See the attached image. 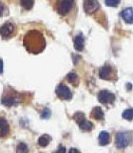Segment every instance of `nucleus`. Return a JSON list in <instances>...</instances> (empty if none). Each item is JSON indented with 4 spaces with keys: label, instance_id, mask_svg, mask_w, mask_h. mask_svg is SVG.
Listing matches in <instances>:
<instances>
[{
    "label": "nucleus",
    "instance_id": "nucleus-7",
    "mask_svg": "<svg viewBox=\"0 0 133 153\" xmlns=\"http://www.w3.org/2000/svg\"><path fill=\"white\" fill-rule=\"evenodd\" d=\"M13 32H14V27L12 25V23L11 22H6L0 27V35H1L3 38H8L10 36H12Z\"/></svg>",
    "mask_w": 133,
    "mask_h": 153
},
{
    "label": "nucleus",
    "instance_id": "nucleus-27",
    "mask_svg": "<svg viewBox=\"0 0 133 153\" xmlns=\"http://www.w3.org/2000/svg\"><path fill=\"white\" fill-rule=\"evenodd\" d=\"M2 13H3V5L0 3V16H2Z\"/></svg>",
    "mask_w": 133,
    "mask_h": 153
},
{
    "label": "nucleus",
    "instance_id": "nucleus-22",
    "mask_svg": "<svg viewBox=\"0 0 133 153\" xmlns=\"http://www.w3.org/2000/svg\"><path fill=\"white\" fill-rule=\"evenodd\" d=\"M107 7H117L120 4L121 0H104Z\"/></svg>",
    "mask_w": 133,
    "mask_h": 153
},
{
    "label": "nucleus",
    "instance_id": "nucleus-19",
    "mask_svg": "<svg viewBox=\"0 0 133 153\" xmlns=\"http://www.w3.org/2000/svg\"><path fill=\"white\" fill-rule=\"evenodd\" d=\"M16 153H28V146L24 143H20L17 146L16 148Z\"/></svg>",
    "mask_w": 133,
    "mask_h": 153
},
{
    "label": "nucleus",
    "instance_id": "nucleus-15",
    "mask_svg": "<svg viewBox=\"0 0 133 153\" xmlns=\"http://www.w3.org/2000/svg\"><path fill=\"white\" fill-rule=\"evenodd\" d=\"M66 80L72 85L77 86L79 83V76H77V74H75L74 72H70V73L66 75Z\"/></svg>",
    "mask_w": 133,
    "mask_h": 153
},
{
    "label": "nucleus",
    "instance_id": "nucleus-10",
    "mask_svg": "<svg viewBox=\"0 0 133 153\" xmlns=\"http://www.w3.org/2000/svg\"><path fill=\"white\" fill-rule=\"evenodd\" d=\"M73 43H74V48L77 51H82L84 49L85 38H84V36L82 35V33H79V35H77L74 37Z\"/></svg>",
    "mask_w": 133,
    "mask_h": 153
},
{
    "label": "nucleus",
    "instance_id": "nucleus-24",
    "mask_svg": "<svg viewBox=\"0 0 133 153\" xmlns=\"http://www.w3.org/2000/svg\"><path fill=\"white\" fill-rule=\"evenodd\" d=\"M54 153H66V148L63 146L60 145L59 147H58V149H57V151L54 152Z\"/></svg>",
    "mask_w": 133,
    "mask_h": 153
},
{
    "label": "nucleus",
    "instance_id": "nucleus-6",
    "mask_svg": "<svg viewBox=\"0 0 133 153\" xmlns=\"http://www.w3.org/2000/svg\"><path fill=\"white\" fill-rule=\"evenodd\" d=\"M99 7L100 5L97 0H85L84 1V10L88 14L94 13L99 9Z\"/></svg>",
    "mask_w": 133,
    "mask_h": 153
},
{
    "label": "nucleus",
    "instance_id": "nucleus-23",
    "mask_svg": "<svg viewBox=\"0 0 133 153\" xmlns=\"http://www.w3.org/2000/svg\"><path fill=\"white\" fill-rule=\"evenodd\" d=\"M50 116V110L49 108H45L44 109V111H43L42 115H41V117L43 119H49Z\"/></svg>",
    "mask_w": 133,
    "mask_h": 153
},
{
    "label": "nucleus",
    "instance_id": "nucleus-21",
    "mask_svg": "<svg viewBox=\"0 0 133 153\" xmlns=\"http://www.w3.org/2000/svg\"><path fill=\"white\" fill-rule=\"evenodd\" d=\"M20 4L26 10H31L33 6V0H20Z\"/></svg>",
    "mask_w": 133,
    "mask_h": 153
},
{
    "label": "nucleus",
    "instance_id": "nucleus-9",
    "mask_svg": "<svg viewBox=\"0 0 133 153\" xmlns=\"http://www.w3.org/2000/svg\"><path fill=\"white\" fill-rule=\"evenodd\" d=\"M123 20L127 24H133V8H126L121 13Z\"/></svg>",
    "mask_w": 133,
    "mask_h": 153
},
{
    "label": "nucleus",
    "instance_id": "nucleus-26",
    "mask_svg": "<svg viewBox=\"0 0 133 153\" xmlns=\"http://www.w3.org/2000/svg\"><path fill=\"white\" fill-rule=\"evenodd\" d=\"M3 72V61L2 59H0V73Z\"/></svg>",
    "mask_w": 133,
    "mask_h": 153
},
{
    "label": "nucleus",
    "instance_id": "nucleus-3",
    "mask_svg": "<svg viewBox=\"0 0 133 153\" xmlns=\"http://www.w3.org/2000/svg\"><path fill=\"white\" fill-rule=\"evenodd\" d=\"M73 6V0H60L57 5V12L61 16H66Z\"/></svg>",
    "mask_w": 133,
    "mask_h": 153
},
{
    "label": "nucleus",
    "instance_id": "nucleus-17",
    "mask_svg": "<svg viewBox=\"0 0 133 153\" xmlns=\"http://www.w3.org/2000/svg\"><path fill=\"white\" fill-rule=\"evenodd\" d=\"M79 127H80V129H82L83 131H90V130H92L93 124L91 122L85 120L84 122H82L79 124Z\"/></svg>",
    "mask_w": 133,
    "mask_h": 153
},
{
    "label": "nucleus",
    "instance_id": "nucleus-4",
    "mask_svg": "<svg viewBox=\"0 0 133 153\" xmlns=\"http://www.w3.org/2000/svg\"><path fill=\"white\" fill-rule=\"evenodd\" d=\"M129 143V136L125 132H120L116 135V146L119 149H124Z\"/></svg>",
    "mask_w": 133,
    "mask_h": 153
},
{
    "label": "nucleus",
    "instance_id": "nucleus-1",
    "mask_svg": "<svg viewBox=\"0 0 133 153\" xmlns=\"http://www.w3.org/2000/svg\"><path fill=\"white\" fill-rule=\"evenodd\" d=\"M23 44L28 53L37 55L45 49L46 40L42 33L37 30H31L24 36Z\"/></svg>",
    "mask_w": 133,
    "mask_h": 153
},
{
    "label": "nucleus",
    "instance_id": "nucleus-13",
    "mask_svg": "<svg viewBox=\"0 0 133 153\" xmlns=\"http://www.w3.org/2000/svg\"><path fill=\"white\" fill-rule=\"evenodd\" d=\"M98 140L100 146H107L109 143V141H110V136H109V134L107 131H102L99 134Z\"/></svg>",
    "mask_w": 133,
    "mask_h": 153
},
{
    "label": "nucleus",
    "instance_id": "nucleus-8",
    "mask_svg": "<svg viewBox=\"0 0 133 153\" xmlns=\"http://www.w3.org/2000/svg\"><path fill=\"white\" fill-rule=\"evenodd\" d=\"M99 76L102 79H106V80L110 79L111 76H112V68H111V66L104 65V66L101 67L100 70H99Z\"/></svg>",
    "mask_w": 133,
    "mask_h": 153
},
{
    "label": "nucleus",
    "instance_id": "nucleus-11",
    "mask_svg": "<svg viewBox=\"0 0 133 153\" xmlns=\"http://www.w3.org/2000/svg\"><path fill=\"white\" fill-rule=\"evenodd\" d=\"M10 132L8 122L4 118H0V137H6Z\"/></svg>",
    "mask_w": 133,
    "mask_h": 153
},
{
    "label": "nucleus",
    "instance_id": "nucleus-16",
    "mask_svg": "<svg viewBox=\"0 0 133 153\" xmlns=\"http://www.w3.org/2000/svg\"><path fill=\"white\" fill-rule=\"evenodd\" d=\"M50 140H51V137L50 135H47V134H45V135H42L39 138V140H38V145H39L40 146H42V147H45V146H47L48 145H49Z\"/></svg>",
    "mask_w": 133,
    "mask_h": 153
},
{
    "label": "nucleus",
    "instance_id": "nucleus-20",
    "mask_svg": "<svg viewBox=\"0 0 133 153\" xmlns=\"http://www.w3.org/2000/svg\"><path fill=\"white\" fill-rule=\"evenodd\" d=\"M73 119H74V121L77 123L78 124H80L82 122H84L85 121V115H84V113H82V112H77V113H75L74 115H73Z\"/></svg>",
    "mask_w": 133,
    "mask_h": 153
},
{
    "label": "nucleus",
    "instance_id": "nucleus-25",
    "mask_svg": "<svg viewBox=\"0 0 133 153\" xmlns=\"http://www.w3.org/2000/svg\"><path fill=\"white\" fill-rule=\"evenodd\" d=\"M69 153H81V152L78 149H76V148H70Z\"/></svg>",
    "mask_w": 133,
    "mask_h": 153
},
{
    "label": "nucleus",
    "instance_id": "nucleus-5",
    "mask_svg": "<svg viewBox=\"0 0 133 153\" xmlns=\"http://www.w3.org/2000/svg\"><path fill=\"white\" fill-rule=\"evenodd\" d=\"M98 100H99L100 102H102L104 104L112 103L114 100H115V96L107 90H103V91H100L99 92Z\"/></svg>",
    "mask_w": 133,
    "mask_h": 153
},
{
    "label": "nucleus",
    "instance_id": "nucleus-14",
    "mask_svg": "<svg viewBox=\"0 0 133 153\" xmlns=\"http://www.w3.org/2000/svg\"><path fill=\"white\" fill-rule=\"evenodd\" d=\"M90 116H91L93 119L100 121V120H103V119H104V112H103V110H102L101 107H94V108L92 109V111H91V114H90Z\"/></svg>",
    "mask_w": 133,
    "mask_h": 153
},
{
    "label": "nucleus",
    "instance_id": "nucleus-12",
    "mask_svg": "<svg viewBox=\"0 0 133 153\" xmlns=\"http://www.w3.org/2000/svg\"><path fill=\"white\" fill-rule=\"evenodd\" d=\"M1 102L6 106H12V105L17 102V99L15 97H12V95H4L1 99Z\"/></svg>",
    "mask_w": 133,
    "mask_h": 153
},
{
    "label": "nucleus",
    "instance_id": "nucleus-18",
    "mask_svg": "<svg viewBox=\"0 0 133 153\" xmlns=\"http://www.w3.org/2000/svg\"><path fill=\"white\" fill-rule=\"evenodd\" d=\"M122 116L125 120H127V121H131V120H133V108L125 110V111L123 112Z\"/></svg>",
    "mask_w": 133,
    "mask_h": 153
},
{
    "label": "nucleus",
    "instance_id": "nucleus-2",
    "mask_svg": "<svg viewBox=\"0 0 133 153\" xmlns=\"http://www.w3.org/2000/svg\"><path fill=\"white\" fill-rule=\"evenodd\" d=\"M55 92H56V95L58 96V98L61 100H69L71 98H72V93H71L70 89L63 83H60L58 86H57Z\"/></svg>",
    "mask_w": 133,
    "mask_h": 153
}]
</instances>
